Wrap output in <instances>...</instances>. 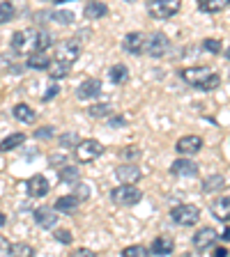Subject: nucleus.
<instances>
[{
  "label": "nucleus",
  "mask_w": 230,
  "mask_h": 257,
  "mask_svg": "<svg viewBox=\"0 0 230 257\" xmlns=\"http://www.w3.org/2000/svg\"><path fill=\"white\" fill-rule=\"evenodd\" d=\"M58 177H60V182H64V184H76L81 172H79V168H74V166H62L58 172Z\"/></svg>",
  "instance_id": "obj_28"
},
{
  "label": "nucleus",
  "mask_w": 230,
  "mask_h": 257,
  "mask_svg": "<svg viewBox=\"0 0 230 257\" xmlns=\"http://www.w3.org/2000/svg\"><path fill=\"white\" fill-rule=\"evenodd\" d=\"M10 257H35V250L28 243H14L10 246Z\"/></svg>",
  "instance_id": "obj_32"
},
{
  "label": "nucleus",
  "mask_w": 230,
  "mask_h": 257,
  "mask_svg": "<svg viewBox=\"0 0 230 257\" xmlns=\"http://www.w3.org/2000/svg\"><path fill=\"white\" fill-rule=\"evenodd\" d=\"M171 220L182 227H193L200 220V209L196 204H177L171 211Z\"/></svg>",
  "instance_id": "obj_2"
},
{
  "label": "nucleus",
  "mask_w": 230,
  "mask_h": 257,
  "mask_svg": "<svg viewBox=\"0 0 230 257\" xmlns=\"http://www.w3.org/2000/svg\"><path fill=\"white\" fill-rule=\"evenodd\" d=\"M225 188V177L212 175L203 182V193H221Z\"/></svg>",
  "instance_id": "obj_23"
},
{
  "label": "nucleus",
  "mask_w": 230,
  "mask_h": 257,
  "mask_svg": "<svg viewBox=\"0 0 230 257\" xmlns=\"http://www.w3.org/2000/svg\"><path fill=\"white\" fill-rule=\"evenodd\" d=\"M53 236H55V241H60V243H64V246H67V243H71V232L69 230H53Z\"/></svg>",
  "instance_id": "obj_39"
},
{
  "label": "nucleus",
  "mask_w": 230,
  "mask_h": 257,
  "mask_svg": "<svg viewBox=\"0 0 230 257\" xmlns=\"http://www.w3.org/2000/svg\"><path fill=\"white\" fill-rule=\"evenodd\" d=\"M122 159L131 163V161L140 159V150H138V147H136V145H131V147H124V150H122Z\"/></svg>",
  "instance_id": "obj_37"
},
{
  "label": "nucleus",
  "mask_w": 230,
  "mask_h": 257,
  "mask_svg": "<svg viewBox=\"0 0 230 257\" xmlns=\"http://www.w3.org/2000/svg\"><path fill=\"white\" fill-rule=\"evenodd\" d=\"M58 143H60V147L69 150V147H76V145L81 143V138H79V134H76V131H69V134H62V136H60Z\"/></svg>",
  "instance_id": "obj_33"
},
{
  "label": "nucleus",
  "mask_w": 230,
  "mask_h": 257,
  "mask_svg": "<svg viewBox=\"0 0 230 257\" xmlns=\"http://www.w3.org/2000/svg\"><path fill=\"white\" fill-rule=\"evenodd\" d=\"M124 124H127V119L120 117V115H115V117L108 119V126H124Z\"/></svg>",
  "instance_id": "obj_44"
},
{
  "label": "nucleus",
  "mask_w": 230,
  "mask_h": 257,
  "mask_svg": "<svg viewBox=\"0 0 230 257\" xmlns=\"http://www.w3.org/2000/svg\"><path fill=\"white\" fill-rule=\"evenodd\" d=\"M191 241H193V248L203 252V250H209V248L219 241V234H216V230H212V227H203V230H198L193 234Z\"/></svg>",
  "instance_id": "obj_11"
},
{
  "label": "nucleus",
  "mask_w": 230,
  "mask_h": 257,
  "mask_svg": "<svg viewBox=\"0 0 230 257\" xmlns=\"http://www.w3.org/2000/svg\"><path fill=\"white\" fill-rule=\"evenodd\" d=\"M168 48H171V42H168V37L164 32H152L150 37H145L143 51H147L150 58H164Z\"/></svg>",
  "instance_id": "obj_8"
},
{
  "label": "nucleus",
  "mask_w": 230,
  "mask_h": 257,
  "mask_svg": "<svg viewBox=\"0 0 230 257\" xmlns=\"http://www.w3.org/2000/svg\"><path fill=\"white\" fill-rule=\"evenodd\" d=\"M81 55V44L79 39H62V42L55 46V62H62V64H74Z\"/></svg>",
  "instance_id": "obj_5"
},
{
  "label": "nucleus",
  "mask_w": 230,
  "mask_h": 257,
  "mask_svg": "<svg viewBox=\"0 0 230 257\" xmlns=\"http://www.w3.org/2000/svg\"><path fill=\"white\" fill-rule=\"evenodd\" d=\"M104 154V145L99 143V140H81L79 145L74 147V156L76 161H81V163H90V161L99 159V156Z\"/></svg>",
  "instance_id": "obj_4"
},
{
  "label": "nucleus",
  "mask_w": 230,
  "mask_h": 257,
  "mask_svg": "<svg viewBox=\"0 0 230 257\" xmlns=\"http://www.w3.org/2000/svg\"><path fill=\"white\" fill-rule=\"evenodd\" d=\"M53 128L51 126H42V128H37L35 131V138H42V140H48V138H53Z\"/></svg>",
  "instance_id": "obj_40"
},
{
  "label": "nucleus",
  "mask_w": 230,
  "mask_h": 257,
  "mask_svg": "<svg viewBox=\"0 0 230 257\" xmlns=\"http://www.w3.org/2000/svg\"><path fill=\"white\" fill-rule=\"evenodd\" d=\"M145 37H147V35H143V32H129L127 37L122 39V48L131 55H140L143 53V46H145Z\"/></svg>",
  "instance_id": "obj_15"
},
{
  "label": "nucleus",
  "mask_w": 230,
  "mask_h": 257,
  "mask_svg": "<svg viewBox=\"0 0 230 257\" xmlns=\"http://www.w3.org/2000/svg\"><path fill=\"white\" fill-rule=\"evenodd\" d=\"M212 257H228V248H214Z\"/></svg>",
  "instance_id": "obj_46"
},
{
  "label": "nucleus",
  "mask_w": 230,
  "mask_h": 257,
  "mask_svg": "<svg viewBox=\"0 0 230 257\" xmlns=\"http://www.w3.org/2000/svg\"><path fill=\"white\" fill-rule=\"evenodd\" d=\"M58 94H60V87H58V83H53V85H51L46 92H44L42 101H51V99H53V96H58Z\"/></svg>",
  "instance_id": "obj_42"
},
{
  "label": "nucleus",
  "mask_w": 230,
  "mask_h": 257,
  "mask_svg": "<svg viewBox=\"0 0 230 257\" xmlns=\"http://www.w3.org/2000/svg\"><path fill=\"white\" fill-rule=\"evenodd\" d=\"M53 46V35L44 28H37V35H35V53H44L46 48Z\"/></svg>",
  "instance_id": "obj_20"
},
{
  "label": "nucleus",
  "mask_w": 230,
  "mask_h": 257,
  "mask_svg": "<svg viewBox=\"0 0 230 257\" xmlns=\"http://www.w3.org/2000/svg\"><path fill=\"white\" fill-rule=\"evenodd\" d=\"M173 250H175V243H173V239H168V236H159V239L152 241V246H150L152 255H159V257H168Z\"/></svg>",
  "instance_id": "obj_17"
},
{
  "label": "nucleus",
  "mask_w": 230,
  "mask_h": 257,
  "mask_svg": "<svg viewBox=\"0 0 230 257\" xmlns=\"http://www.w3.org/2000/svg\"><path fill=\"white\" fill-rule=\"evenodd\" d=\"M69 257H97V252L90 250V248H74Z\"/></svg>",
  "instance_id": "obj_41"
},
{
  "label": "nucleus",
  "mask_w": 230,
  "mask_h": 257,
  "mask_svg": "<svg viewBox=\"0 0 230 257\" xmlns=\"http://www.w3.org/2000/svg\"><path fill=\"white\" fill-rule=\"evenodd\" d=\"M26 188H28V195H30V198H46L48 191H51L48 179L44 175H32L26 182Z\"/></svg>",
  "instance_id": "obj_14"
},
{
  "label": "nucleus",
  "mask_w": 230,
  "mask_h": 257,
  "mask_svg": "<svg viewBox=\"0 0 230 257\" xmlns=\"http://www.w3.org/2000/svg\"><path fill=\"white\" fill-rule=\"evenodd\" d=\"M48 163H51V166H64V156L62 154H53L51 159H48Z\"/></svg>",
  "instance_id": "obj_45"
},
{
  "label": "nucleus",
  "mask_w": 230,
  "mask_h": 257,
  "mask_svg": "<svg viewBox=\"0 0 230 257\" xmlns=\"http://www.w3.org/2000/svg\"><path fill=\"white\" fill-rule=\"evenodd\" d=\"M212 214L216 216L219 220H223V223H228V216H230V200H228V195H223V198H219V200H214L212 202Z\"/></svg>",
  "instance_id": "obj_19"
},
{
  "label": "nucleus",
  "mask_w": 230,
  "mask_h": 257,
  "mask_svg": "<svg viewBox=\"0 0 230 257\" xmlns=\"http://www.w3.org/2000/svg\"><path fill=\"white\" fill-rule=\"evenodd\" d=\"M88 115H90L92 119L106 117V115H113V106L111 103H95V106L88 108Z\"/></svg>",
  "instance_id": "obj_30"
},
{
  "label": "nucleus",
  "mask_w": 230,
  "mask_h": 257,
  "mask_svg": "<svg viewBox=\"0 0 230 257\" xmlns=\"http://www.w3.org/2000/svg\"><path fill=\"white\" fill-rule=\"evenodd\" d=\"M228 7L225 0H200L198 3V10L200 12H207V14H216V12H223Z\"/></svg>",
  "instance_id": "obj_26"
},
{
  "label": "nucleus",
  "mask_w": 230,
  "mask_h": 257,
  "mask_svg": "<svg viewBox=\"0 0 230 257\" xmlns=\"http://www.w3.org/2000/svg\"><path fill=\"white\" fill-rule=\"evenodd\" d=\"M35 223L42 227V230H55V223H58V211L53 207H37L35 209Z\"/></svg>",
  "instance_id": "obj_12"
},
{
  "label": "nucleus",
  "mask_w": 230,
  "mask_h": 257,
  "mask_svg": "<svg viewBox=\"0 0 230 257\" xmlns=\"http://www.w3.org/2000/svg\"><path fill=\"white\" fill-rule=\"evenodd\" d=\"M14 19V5L12 3H0V26L10 23Z\"/></svg>",
  "instance_id": "obj_35"
},
{
  "label": "nucleus",
  "mask_w": 230,
  "mask_h": 257,
  "mask_svg": "<svg viewBox=\"0 0 230 257\" xmlns=\"http://www.w3.org/2000/svg\"><path fill=\"white\" fill-rule=\"evenodd\" d=\"M55 211H60V214H74L76 209H79V200L74 198V195H62V198L55 200Z\"/></svg>",
  "instance_id": "obj_21"
},
{
  "label": "nucleus",
  "mask_w": 230,
  "mask_h": 257,
  "mask_svg": "<svg viewBox=\"0 0 230 257\" xmlns=\"http://www.w3.org/2000/svg\"><path fill=\"white\" fill-rule=\"evenodd\" d=\"M3 225H7V216L0 211V227H3Z\"/></svg>",
  "instance_id": "obj_47"
},
{
  "label": "nucleus",
  "mask_w": 230,
  "mask_h": 257,
  "mask_svg": "<svg viewBox=\"0 0 230 257\" xmlns=\"http://www.w3.org/2000/svg\"><path fill=\"white\" fill-rule=\"evenodd\" d=\"M111 200L115 204H120V207H134V204H138L143 200V193L136 186H118L111 191Z\"/></svg>",
  "instance_id": "obj_7"
},
{
  "label": "nucleus",
  "mask_w": 230,
  "mask_h": 257,
  "mask_svg": "<svg viewBox=\"0 0 230 257\" xmlns=\"http://www.w3.org/2000/svg\"><path fill=\"white\" fill-rule=\"evenodd\" d=\"M69 64H62V62H51V67H48V71H51V80H60V78H67L69 76Z\"/></svg>",
  "instance_id": "obj_29"
},
{
  "label": "nucleus",
  "mask_w": 230,
  "mask_h": 257,
  "mask_svg": "<svg viewBox=\"0 0 230 257\" xmlns=\"http://www.w3.org/2000/svg\"><path fill=\"white\" fill-rule=\"evenodd\" d=\"M102 92V80L99 78H86L76 87V99L79 101H88V99H95Z\"/></svg>",
  "instance_id": "obj_13"
},
{
  "label": "nucleus",
  "mask_w": 230,
  "mask_h": 257,
  "mask_svg": "<svg viewBox=\"0 0 230 257\" xmlns=\"http://www.w3.org/2000/svg\"><path fill=\"white\" fill-rule=\"evenodd\" d=\"M23 140H26V136H23V134H12V136H7V138L0 143V152L19 150V147L23 145Z\"/></svg>",
  "instance_id": "obj_27"
},
{
  "label": "nucleus",
  "mask_w": 230,
  "mask_h": 257,
  "mask_svg": "<svg viewBox=\"0 0 230 257\" xmlns=\"http://www.w3.org/2000/svg\"><path fill=\"white\" fill-rule=\"evenodd\" d=\"M71 186H74V193H71V195H74L79 202L90 198V186H88L86 182H76V184H71Z\"/></svg>",
  "instance_id": "obj_34"
},
{
  "label": "nucleus",
  "mask_w": 230,
  "mask_h": 257,
  "mask_svg": "<svg viewBox=\"0 0 230 257\" xmlns=\"http://www.w3.org/2000/svg\"><path fill=\"white\" fill-rule=\"evenodd\" d=\"M182 257H198V255H196V252H184Z\"/></svg>",
  "instance_id": "obj_48"
},
{
  "label": "nucleus",
  "mask_w": 230,
  "mask_h": 257,
  "mask_svg": "<svg viewBox=\"0 0 230 257\" xmlns=\"http://www.w3.org/2000/svg\"><path fill=\"white\" fill-rule=\"evenodd\" d=\"M35 35H37V28L14 32V35H12V48H14L16 53L35 55Z\"/></svg>",
  "instance_id": "obj_6"
},
{
  "label": "nucleus",
  "mask_w": 230,
  "mask_h": 257,
  "mask_svg": "<svg viewBox=\"0 0 230 257\" xmlns=\"http://www.w3.org/2000/svg\"><path fill=\"white\" fill-rule=\"evenodd\" d=\"M171 172L175 177H196L198 175V166L191 159H177V161H173Z\"/></svg>",
  "instance_id": "obj_16"
},
{
  "label": "nucleus",
  "mask_w": 230,
  "mask_h": 257,
  "mask_svg": "<svg viewBox=\"0 0 230 257\" xmlns=\"http://www.w3.org/2000/svg\"><path fill=\"white\" fill-rule=\"evenodd\" d=\"M51 19H53V21H58L60 26H69V23H74V12H69V10H55V12H51Z\"/></svg>",
  "instance_id": "obj_31"
},
{
  "label": "nucleus",
  "mask_w": 230,
  "mask_h": 257,
  "mask_svg": "<svg viewBox=\"0 0 230 257\" xmlns=\"http://www.w3.org/2000/svg\"><path fill=\"white\" fill-rule=\"evenodd\" d=\"M108 14V5L106 3H88L86 5V16L90 21H97V19H102V16Z\"/></svg>",
  "instance_id": "obj_25"
},
{
  "label": "nucleus",
  "mask_w": 230,
  "mask_h": 257,
  "mask_svg": "<svg viewBox=\"0 0 230 257\" xmlns=\"http://www.w3.org/2000/svg\"><path fill=\"white\" fill-rule=\"evenodd\" d=\"M10 255V241L5 239V236H0V257Z\"/></svg>",
  "instance_id": "obj_43"
},
{
  "label": "nucleus",
  "mask_w": 230,
  "mask_h": 257,
  "mask_svg": "<svg viewBox=\"0 0 230 257\" xmlns=\"http://www.w3.org/2000/svg\"><path fill=\"white\" fill-rule=\"evenodd\" d=\"M200 150H203V138H200V136H184V138H180L177 145H175V152L177 154H182L184 159L198 154Z\"/></svg>",
  "instance_id": "obj_10"
},
{
  "label": "nucleus",
  "mask_w": 230,
  "mask_h": 257,
  "mask_svg": "<svg viewBox=\"0 0 230 257\" xmlns=\"http://www.w3.org/2000/svg\"><path fill=\"white\" fill-rule=\"evenodd\" d=\"M51 62H53V60L48 58L46 53L28 55V60H26V64L30 67V69H48V67H51Z\"/></svg>",
  "instance_id": "obj_24"
},
{
  "label": "nucleus",
  "mask_w": 230,
  "mask_h": 257,
  "mask_svg": "<svg viewBox=\"0 0 230 257\" xmlns=\"http://www.w3.org/2000/svg\"><path fill=\"white\" fill-rule=\"evenodd\" d=\"M203 48L205 51H209V53H221V42L219 39H203Z\"/></svg>",
  "instance_id": "obj_38"
},
{
  "label": "nucleus",
  "mask_w": 230,
  "mask_h": 257,
  "mask_svg": "<svg viewBox=\"0 0 230 257\" xmlns=\"http://www.w3.org/2000/svg\"><path fill=\"white\" fill-rule=\"evenodd\" d=\"M115 177H118V182L122 184V186H134L140 177H143V172H140V168L134 166V163H122V166L115 168Z\"/></svg>",
  "instance_id": "obj_9"
},
{
  "label": "nucleus",
  "mask_w": 230,
  "mask_h": 257,
  "mask_svg": "<svg viewBox=\"0 0 230 257\" xmlns=\"http://www.w3.org/2000/svg\"><path fill=\"white\" fill-rule=\"evenodd\" d=\"M180 12V0H152L147 3V14L157 21H166Z\"/></svg>",
  "instance_id": "obj_3"
},
{
  "label": "nucleus",
  "mask_w": 230,
  "mask_h": 257,
  "mask_svg": "<svg viewBox=\"0 0 230 257\" xmlns=\"http://www.w3.org/2000/svg\"><path fill=\"white\" fill-rule=\"evenodd\" d=\"M14 117L23 124H35L37 122V112L32 110L28 103H16L14 106Z\"/></svg>",
  "instance_id": "obj_18"
},
{
  "label": "nucleus",
  "mask_w": 230,
  "mask_h": 257,
  "mask_svg": "<svg viewBox=\"0 0 230 257\" xmlns=\"http://www.w3.org/2000/svg\"><path fill=\"white\" fill-rule=\"evenodd\" d=\"M108 78H111V83H115V85L127 83L129 80V67L127 64H113L111 71H108Z\"/></svg>",
  "instance_id": "obj_22"
},
{
  "label": "nucleus",
  "mask_w": 230,
  "mask_h": 257,
  "mask_svg": "<svg viewBox=\"0 0 230 257\" xmlns=\"http://www.w3.org/2000/svg\"><path fill=\"white\" fill-rule=\"evenodd\" d=\"M180 76H182L187 85L198 87V90H214L221 83V76L214 69H209V67H189Z\"/></svg>",
  "instance_id": "obj_1"
},
{
  "label": "nucleus",
  "mask_w": 230,
  "mask_h": 257,
  "mask_svg": "<svg viewBox=\"0 0 230 257\" xmlns=\"http://www.w3.org/2000/svg\"><path fill=\"white\" fill-rule=\"evenodd\" d=\"M122 257H150V252L145 246H127L122 250Z\"/></svg>",
  "instance_id": "obj_36"
}]
</instances>
